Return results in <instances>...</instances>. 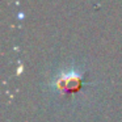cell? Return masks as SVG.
<instances>
[{
	"label": "cell",
	"mask_w": 122,
	"mask_h": 122,
	"mask_svg": "<svg viewBox=\"0 0 122 122\" xmlns=\"http://www.w3.org/2000/svg\"><path fill=\"white\" fill-rule=\"evenodd\" d=\"M83 85V74L76 70H70L66 72H61L54 79V88L56 92L62 95H71L81 88Z\"/></svg>",
	"instance_id": "obj_1"
}]
</instances>
